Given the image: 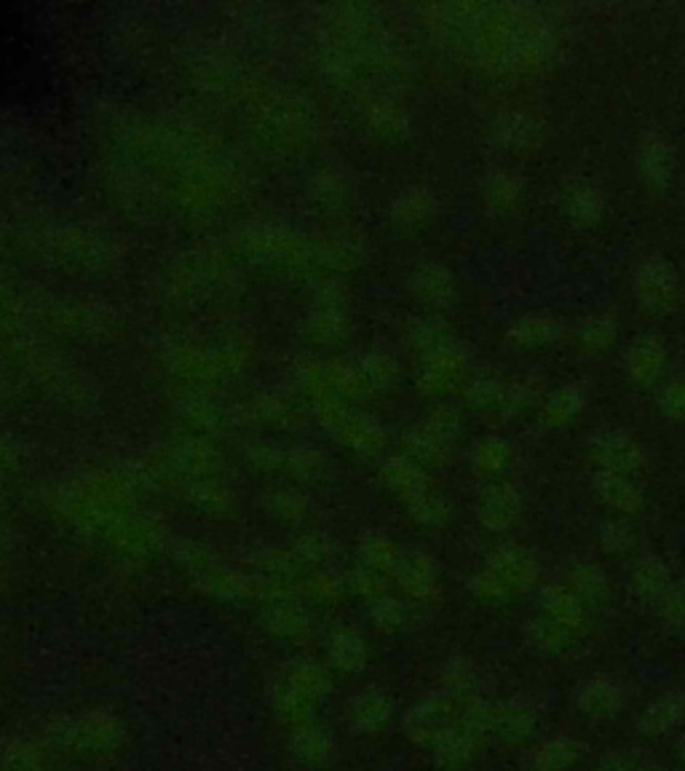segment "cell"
Segmentation results:
<instances>
[{"label": "cell", "instance_id": "6da1fadb", "mask_svg": "<svg viewBox=\"0 0 685 771\" xmlns=\"http://www.w3.org/2000/svg\"><path fill=\"white\" fill-rule=\"evenodd\" d=\"M474 51L496 73H536L557 51V35L538 11L491 6L472 17Z\"/></svg>", "mask_w": 685, "mask_h": 771}, {"label": "cell", "instance_id": "7a4b0ae2", "mask_svg": "<svg viewBox=\"0 0 685 771\" xmlns=\"http://www.w3.org/2000/svg\"><path fill=\"white\" fill-rule=\"evenodd\" d=\"M634 295L651 314H670L677 305V298H681L677 273L664 260H645L634 273Z\"/></svg>", "mask_w": 685, "mask_h": 771}, {"label": "cell", "instance_id": "3957f363", "mask_svg": "<svg viewBox=\"0 0 685 771\" xmlns=\"http://www.w3.org/2000/svg\"><path fill=\"white\" fill-rule=\"evenodd\" d=\"M485 571H491L498 582H504L506 587L514 592V597L525 595L536 587L538 582V560L528 546L514 544V541H506L487 554V565Z\"/></svg>", "mask_w": 685, "mask_h": 771}, {"label": "cell", "instance_id": "277c9868", "mask_svg": "<svg viewBox=\"0 0 685 771\" xmlns=\"http://www.w3.org/2000/svg\"><path fill=\"white\" fill-rule=\"evenodd\" d=\"M589 461L594 469L611 471V475H640L645 467V456L640 445L632 437L621 435V431H605L589 442Z\"/></svg>", "mask_w": 685, "mask_h": 771}, {"label": "cell", "instance_id": "5b68a950", "mask_svg": "<svg viewBox=\"0 0 685 771\" xmlns=\"http://www.w3.org/2000/svg\"><path fill=\"white\" fill-rule=\"evenodd\" d=\"M479 522L493 533H506L523 518V496L509 482H487L477 499Z\"/></svg>", "mask_w": 685, "mask_h": 771}, {"label": "cell", "instance_id": "8992f818", "mask_svg": "<svg viewBox=\"0 0 685 771\" xmlns=\"http://www.w3.org/2000/svg\"><path fill=\"white\" fill-rule=\"evenodd\" d=\"M538 734V712L533 705L523 699H506L496 705V718H493V737L504 744L506 750L528 748Z\"/></svg>", "mask_w": 685, "mask_h": 771}, {"label": "cell", "instance_id": "52a82bcc", "mask_svg": "<svg viewBox=\"0 0 685 771\" xmlns=\"http://www.w3.org/2000/svg\"><path fill=\"white\" fill-rule=\"evenodd\" d=\"M624 707V688L616 680L598 675L589 678L576 694V710L589 721H611Z\"/></svg>", "mask_w": 685, "mask_h": 771}, {"label": "cell", "instance_id": "ba28073f", "mask_svg": "<svg viewBox=\"0 0 685 771\" xmlns=\"http://www.w3.org/2000/svg\"><path fill=\"white\" fill-rule=\"evenodd\" d=\"M566 587L579 597V603L589 614L608 608L613 601V582L608 579V573L594 563H576L573 569L568 571Z\"/></svg>", "mask_w": 685, "mask_h": 771}, {"label": "cell", "instance_id": "9c48e42d", "mask_svg": "<svg viewBox=\"0 0 685 771\" xmlns=\"http://www.w3.org/2000/svg\"><path fill=\"white\" fill-rule=\"evenodd\" d=\"M664 367H667V352H664L662 341L656 335L634 337L630 348H626V373H630L634 384H656L662 378Z\"/></svg>", "mask_w": 685, "mask_h": 771}, {"label": "cell", "instance_id": "30bf717a", "mask_svg": "<svg viewBox=\"0 0 685 771\" xmlns=\"http://www.w3.org/2000/svg\"><path fill=\"white\" fill-rule=\"evenodd\" d=\"M637 169L651 190H667L672 177H675V150L667 139L656 135L645 137L640 145Z\"/></svg>", "mask_w": 685, "mask_h": 771}, {"label": "cell", "instance_id": "8fae6325", "mask_svg": "<svg viewBox=\"0 0 685 771\" xmlns=\"http://www.w3.org/2000/svg\"><path fill=\"white\" fill-rule=\"evenodd\" d=\"M594 490H598V499L605 503L611 512H616L619 518H632V514H637L645 503L643 488L634 482V477H626V475L600 471L598 480H594Z\"/></svg>", "mask_w": 685, "mask_h": 771}, {"label": "cell", "instance_id": "7c38bea8", "mask_svg": "<svg viewBox=\"0 0 685 771\" xmlns=\"http://www.w3.org/2000/svg\"><path fill=\"white\" fill-rule=\"evenodd\" d=\"M685 718V694L670 691L649 702L637 718V734L643 739H662Z\"/></svg>", "mask_w": 685, "mask_h": 771}, {"label": "cell", "instance_id": "4fadbf2b", "mask_svg": "<svg viewBox=\"0 0 685 771\" xmlns=\"http://www.w3.org/2000/svg\"><path fill=\"white\" fill-rule=\"evenodd\" d=\"M541 601V614L549 616V619L566 624V627L579 633L581 637L587 635L589 629V611L579 603V597L570 592L566 584H547L538 595Z\"/></svg>", "mask_w": 685, "mask_h": 771}, {"label": "cell", "instance_id": "5bb4252c", "mask_svg": "<svg viewBox=\"0 0 685 771\" xmlns=\"http://www.w3.org/2000/svg\"><path fill=\"white\" fill-rule=\"evenodd\" d=\"M525 635H528L533 648H538V652L547 656H566L581 643L579 633H573L566 624L549 619L544 614L533 616L528 627H525Z\"/></svg>", "mask_w": 685, "mask_h": 771}, {"label": "cell", "instance_id": "9a60e30c", "mask_svg": "<svg viewBox=\"0 0 685 771\" xmlns=\"http://www.w3.org/2000/svg\"><path fill=\"white\" fill-rule=\"evenodd\" d=\"M602 209H605L602 194L592 183L570 180L566 188H562V212H566L576 226H598L602 220Z\"/></svg>", "mask_w": 685, "mask_h": 771}, {"label": "cell", "instance_id": "2e32d148", "mask_svg": "<svg viewBox=\"0 0 685 771\" xmlns=\"http://www.w3.org/2000/svg\"><path fill=\"white\" fill-rule=\"evenodd\" d=\"M509 337L514 346L525 348V352H544L551 348L560 337V322L547 314H525L512 324Z\"/></svg>", "mask_w": 685, "mask_h": 771}, {"label": "cell", "instance_id": "e0dca14e", "mask_svg": "<svg viewBox=\"0 0 685 771\" xmlns=\"http://www.w3.org/2000/svg\"><path fill=\"white\" fill-rule=\"evenodd\" d=\"M583 744L573 737H549L530 753V771H570L581 761Z\"/></svg>", "mask_w": 685, "mask_h": 771}, {"label": "cell", "instance_id": "ac0fdd59", "mask_svg": "<svg viewBox=\"0 0 685 771\" xmlns=\"http://www.w3.org/2000/svg\"><path fill=\"white\" fill-rule=\"evenodd\" d=\"M670 584H672V571L664 560L649 554V558H640L637 563H634L630 587L634 592V597H640V601H658V597L670 590Z\"/></svg>", "mask_w": 685, "mask_h": 771}, {"label": "cell", "instance_id": "d6986e66", "mask_svg": "<svg viewBox=\"0 0 685 771\" xmlns=\"http://www.w3.org/2000/svg\"><path fill=\"white\" fill-rule=\"evenodd\" d=\"M496 132L500 143L512 150H533L541 143V126L528 113H504Z\"/></svg>", "mask_w": 685, "mask_h": 771}, {"label": "cell", "instance_id": "ffe728a7", "mask_svg": "<svg viewBox=\"0 0 685 771\" xmlns=\"http://www.w3.org/2000/svg\"><path fill=\"white\" fill-rule=\"evenodd\" d=\"M514 461V450L506 439L500 437H487L482 439L474 450V469L479 477H487L491 482H496L500 475H506Z\"/></svg>", "mask_w": 685, "mask_h": 771}, {"label": "cell", "instance_id": "44dd1931", "mask_svg": "<svg viewBox=\"0 0 685 771\" xmlns=\"http://www.w3.org/2000/svg\"><path fill=\"white\" fill-rule=\"evenodd\" d=\"M583 392L579 386H562L557 392H551L547 403L541 405V418L547 426H568L570 420H576L583 410Z\"/></svg>", "mask_w": 685, "mask_h": 771}, {"label": "cell", "instance_id": "7402d4cb", "mask_svg": "<svg viewBox=\"0 0 685 771\" xmlns=\"http://www.w3.org/2000/svg\"><path fill=\"white\" fill-rule=\"evenodd\" d=\"M576 343H579L583 352H608V348L616 343V322L602 314L587 316L579 327H576Z\"/></svg>", "mask_w": 685, "mask_h": 771}, {"label": "cell", "instance_id": "603a6c76", "mask_svg": "<svg viewBox=\"0 0 685 771\" xmlns=\"http://www.w3.org/2000/svg\"><path fill=\"white\" fill-rule=\"evenodd\" d=\"M523 196V183L512 171H498L485 183V204L493 212H509Z\"/></svg>", "mask_w": 685, "mask_h": 771}, {"label": "cell", "instance_id": "cb8c5ba5", "mask_svg": "<svg viewBox=\"0 0 685 771\" xmlns=\"http://www.w3.org/2000/svg\"><path fill=\"white\" fill-rule=\"evenodd\" d=\"M598 544L605 554H630L634 550V528L626 518H613L602 522Z\"/></svg>", "mask_w": 685, "mask_h": 771}, {"label": "cell", "instance_id": "d4e9b609", "mask_svg": "<svg viewBox=\"0 0 685 771\" xmlns=\"http://www.w3.org/2000/svg\"><path fill=\"white\" fill-rule=\"evenodd\" d=\"M472 592L479 603L493 605V608H506V605H512L514 601H517V597H514V592L506 587L504 582H498V579L493 576L491 571H482V573H477V576H474Z\"/></svg>", "mask_w": 685, "mask_h": 771}, {"label": "cell", "instance_id": "484cf974", "mask_svg": "<svg viewBox=\"0 0 685 771\" xmlns=\"http://www.w3.org/2000/svg\"><path fill=\"white\" fill-rule=\"evenodd\" d=\"M658 616L670 627H685V582H672L670 590L658 597Z\"/></svg>", "mask_w": 685, "mask_h": 771}, {"label": "cell", "instance_id": "4316f807", "mask_svg": "<svg viewBox=\"0 0 685 771\" xmlns=\"http://www.w3.org/2000/svg\"><path fill=\"white\" fill-rule=\"evenodd\" d=\"M504 386L496 378H477L468 384V403H472L477 410H498L500 405V394H504Z\"/></svg>", "mask_w": 685, "mask_h": 771}, {"label": "cell", "instance_id": "83f0119b", "mask_svg": "<svg viewBox=\"0 0 685 771\" xmlns=\"http://www.w3.org/2000/svg\"><path fill=\"white\" fill-rule=\"evenodd\" d=\"M530 405H533V394H530L528 386L506 384L504 394H500L498 413H504L506 418H517V416H523V413H528Z\"/></svg>", "mask_w": 685, "mask_h": 771}, {"label": "cell", "instance_id": "f1b7e54d", "mask_svg": "<svg viewBox=\"0 0 685 771\" xmlns=\"http://www.w3.org/2000/svg\"><path fill=\"white\" fill-rule=\"evenodd\" d=\"M658 405L667 413L672 420H685V378H672L667 386L662 388V397Z\"/></svg>", "mask_w": 685, "mask_h": 771}, {"label": "cell", "instance_id": "f546056e", "mask_svg": "<svg viewBox=\"0 0 685 771\" xmlns=\"http://www.w3.org/2000/svg\"><path fill=\"white\" fill-rule=\"evenodd\" d=\"M450 691L455 694L459 699H468L472 702L474 691H477V678H474V670L468 665H455L453 670H450Z\"/></svg>", "mask_w": 685, "mask_h": 771}, {"label": "cell", "instance_id": "4dcf8cb0", "mask_svg": "<svg viewBox=\"0 0 685 771\" xmlns=\"http://www.w3.org/2000/svg\"><path fill=\"white\" fill-rule=\"evenodd\" d=\"M634 763H637V761H632L630 756L613 753V756L602 758L598 767H594V771H632Z\"/></svg>", "mask_w": 685, "mask_h": 771}, {"label": "cell", "instance_id": "1f68e13d", "mask_svg": "<svg viewBox=\"0 0 685 771\" xmlns=\"http://www.w3.org/2000/svg\"><path fill=\"white\" fill-rule=\"evenodd\" d=\"M426 292L434 298H445L450 292V277L445 271H431L426 279Z\"/></svg>", "mask_w": 685, "mask_h": 771}, {"label": "cell", "instance_id": "d6a6232c", "mask_svg": "<svg viewBox=\"0 0 685 771\" xmlns=\"http://www.w3.org/2000/svg\"><path fill=\"white\" fill-rule=\"evenodd\" d=\"M436 426H440V435L442 437H455L459 435V429H461V418H459V413H453V410H442L440 413V420H436Z\"/></svg>", "mask_w": 685, "mask_h": 771}, {"label": "cell", "instance_id": "836d02e7", "mask_svg": "<svg viewBox=\"0 0 685 771\" xmlns=\"http://www.w3.org/2000/svg\"><path fill=\"white\" fill-rule=\"evenodd\" d=\"M677 761H681V767L685 769V734L681 737V742H677Z\"/></svg>", "mask_w": 685, "mask_h": 771}, {"label": "cell", "instance_id": "e575fe53", "mask_svg": "<svg viewBox=\"0 0 685 771\" xmlns=\"http://www.w3.org/2000/svg\"><path fill=\"white\" fill-rule=\"evenodd\" d=\"M632 771H658V769L651 767V763H634Z\"/></svg>", "mask_w": 685, "mask_h": 771}]
</instances>
